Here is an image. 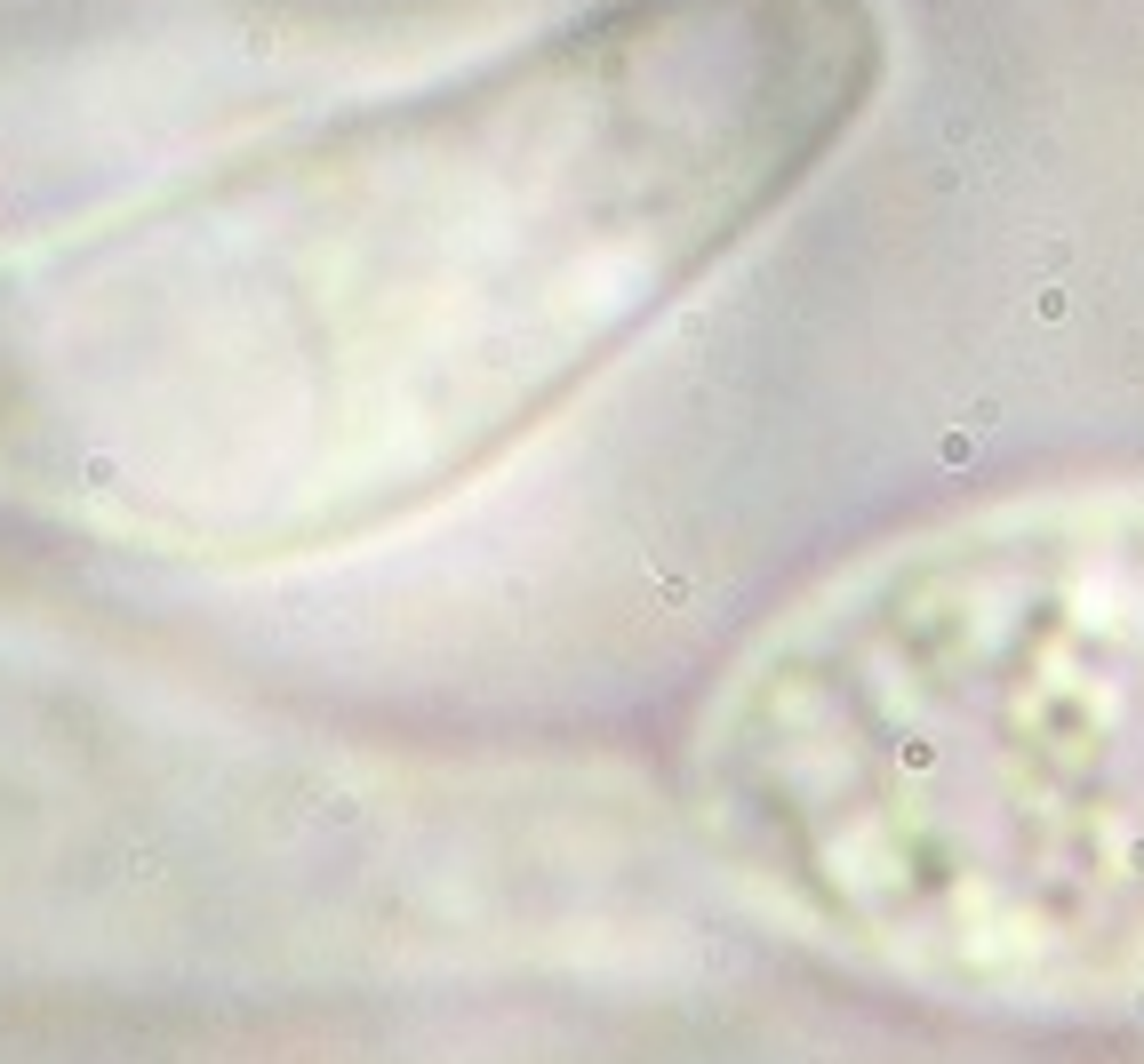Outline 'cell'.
I'll return each instance as SVG.
<instances>
[{
	"mask_svg": "<svg viewBox=\"0 0 1144 1064\" xmlns=\"http://www.w3.org/2000/svg\"><path fill=\"white\" fill-rule=\"evenodd\" d=\"M673 824L865 992L1144 1025V472L977 489L801 576L689 696Z\"/></svg>",
	"mask_w": 1144,
	"mask_h": 1064,
	"instance_id": "obj_2",
	"label": "cell"
},
{
	"mask_svg": "<svg viewBox=\"0 0 1144 1064\" xmlns=\"http://www.w3.org/2000/svg\"><path fill=\"white\" fill-rule=\"evenodd\" d=\"M896 0H569L0 257V464L193 568L449 512L857 152Z\"/></svg>",
	"mask_w": 1144,
	"mask_h": 1064,
	"instance_id": "obj_1",
	"label": "cell"
}]
</instances>
